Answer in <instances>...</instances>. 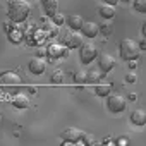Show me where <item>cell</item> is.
Wrapping results in <instances>:
<instances>
[{
	"instance_id": "32",
	"label": "cell",
	"mask_w": 146,
	"mask_h": 146,
	"mask_svg": "<svg viewBox=\"0 0 146 146\" xmlns=\"http://www.w3.org/2000/svg\"><path fill=\"white\" fill-rule=\"evenodd\" d=\"M103 2H105V4H108V5H115L119 0H103Z\"/></svg>"
},
{
	"instance_id": "3",
	"label": "cell",
	"mask_w": 146,
	"mask_h": 146,
	"mask_svg": "<svg viewBox=\"0 0 146 146\" xmlns=\"http://www.w3.org/2000/svg\"><path fill=\"white\" fill-rule=\"evenodd\" d=\"M125 107H127V102H125V98L122 95L115 93V95H108L107 96V108L112 113H120V112L125 110Z\"/></svg>"
},
{
	"instance_id": "28",
	"label": "cell",
	"mask_w": 146,
	"mask_h": 146,
	"mask_svg": "<svg viewBox=\"0 0 146 146\" xmlns=\"http://www.w3.org/2000/svg\"><path fill=\"white\" fill-rule=\"evenodd\" d=\"M137 46H139V50H144V48H146V40H144V35H141V38H139V41H137Z\"/></svg>"
},
{
	"instance_id": "11",
	"label": "cell",
	"mask_w": 146,
	"mask_h": 146,
	"mask_svg": "<svg viewBox=\"0 0 146 146\" xmlns=\"http://www.w3.org/2000/svg\"><path fill=\"white\" fill-rule=\"evenodd\" d=\"M19 86L21 84V78L16 74V72H2L0 74V86Z\"/></svg>"
},
{
	"instance_id": "7",
	"label": "cell",
	"mask_w": 146,
	"mask_h": 146,
	"mask_svg": "<svg viewBox=\"0 0 146 146\" xmlns=\"http://www.w3.org/2000/svg\"><path fill=\"white\" fill-rule=\"evenodd\" d=\"M64 45L69 48V50H76L83 45V36L79 33H67L64 36Z\"/></svg>"
},
{
	"instance_id": "8",
	"label": "cell",
	"mask_w": 146,
	"mask_h": 146,
	"mask_svg": "<svg viewBox=\"0 0 146 146\" xmlns=\"http://www.w3.org/2000/svg\"><path fill=\"white\" fill-rule=\"evenodd\" d=\"M28 69H29L31 74H43L45 69H46V62L41 57H33L28 64Z\"/></svg>"
},
{
	"instance_id": "13",
	"label": "cell",
	"mask_w": 146,
	"mask_h": 146,
	"mask_svg": "<svg viewBox=\"0 0 146 146\" xmlns=\"http://www.w3.org/2000/svg\"><path fill=\"white\" fill-rule=\"evenodd\" d=\"M41 2V7H43V12L46 14V16H53L55 12H57V9H58V0H40Z\"/></svg>"
},
{
	"instance_id": "25",
	"label": "cell",
	"mask_w": 146,
	"mask_h": 146,
	"mask_svg": "<svg viewBox=\"0 0 146 146\" xmlns=\"http://www.w3.org/2000/svg\"><path fill=\"white\" fill-rule=\"evenodd\" d=\"M74 81L79 83V84H86V70H79L74 76Z\"/></svg>"
},
{
	"instance_id": "15",
	"label": "cell",
	"mask_w": 146,
	"mask_h": 146,
	"mask_svg": "<svg viewBox=\"0 0 146 146\" xmlns=\"http://www.w3.org/2000/svg\"><path fill=\"white\" fill-rule=\"evenodd\" d=\"M65 21H67V24H69V28L72 31H79V28H81V24H83L84 19L79 14H70L69 17H65Z\"/></svg>"
},
{
	"instance_id": "24",
	"label": "cell",
	"mask_w": 146,
	"mask_h": 146,
	"mask_svg": "<svg viewBox=\"0 0 146 146\" xmlns=\"http://www.w3.org/2000/svg\"><path fill=\"white\" fill-rule=\"evenodd\" d=\"M52 21H53V24H57V26H62V24L65 23V16H64V14H58V12H55V14L52 16Z\"/></svg>"
},
{
	"instance_id": "30",
	"label": "cell",
	"mask_w": 146,
	"mask_h": 146,
	"mask_svg": "<svg viewBox=\"0 0 146 146\" xmlns=\"http://www.w3.org/2000/svg\"><path fill=\"white\" fill-rule=\"evenodd\" d=\"M45 55H46V50H45V48H40V50L36 52V57H45Z\"/></svg>"
},
{
	"instance_id": "33",
	"label": "cell",
	"mask_w": 146,
	"mask_h": 146,
	"mask_svg": "<svg viewBox=\"0 0 146 146\" xmlns=\"http://www.w3.org/2000/svg\"><path fill=\"white\" fill-rule=\"evenodd\" d=\"M136 98H137V95H136V93H131V95H129V100H132V102H136Z\"/></svg>"
},
{
	"instance_id": "12",
	"label": "cell",
	"mask_w": 146,
	"mask_h": 146,
	"mask_svg": "<svg viewBox=\"0 0 146 146\" xmlns=\"http://www.w3.org/2000/svg\"><path fill=\"white\" fill-rule=\"evenodd\" d=\"M12 107L19 108V110L28 108V107H29V98H28V95H24V93H17V95L12 98Z\"/></svg>"
},
{
	"instance_id": "34",
	"label": "cell",
	"mask_w": 146,
	"mask_h": 146,
	"mask_svg": "<svg viewBox=\"0 0 146 146\" xmlns=\"http://www.w3.org/2000/svg\"><path fill=\"white\" fill-rule=\"evenodd\" d=\"M122 2H132V0H122Z\"/></svg>"
},
{
	"instance_id": "27",
	"label": "cell",
	"mask_w": 146,
	"mask_h": 146,
	"mask_svg": "<svg viewBox=\"0 0 146 146\" xmlns=\"http://www.w3.org/2000/svg\"><path fill=\"white\" fill-rule=\"evenodd\" d=\"M136 79H137V76L134 74V72H129V74L125 76V81L127 83H136Z\"/></svg>"
},
{
	"instance_id": "23",
	"label": "cell",
	"mask_w": 146,
	"mask_h": 146,
	"mask_svg": "<svg viewBox=\"0 0 146 146\" xmlns=\"http://www.w3.org/2000/svg\"><path fill=\"white\" fill-rule=\"evenodd\" d=\"M45 29H46V31H48V35H52V36L58 35V26H57V24H53V21H52V23L45 21Z\"/></svg>"
},
{
	"instance_id": "21",
	"label": "cell",
	"mask_w": 146,
	"mask_h": 146,
	"mask_svg": "<svg viewBox=\"0 0 146 146\" xmlns=\"http://www.w3.org/2000/svg\"><path fill=\"white\" fill-rule=\"evenodd\" d=\"M9 40L12 43H21L23 41V33L19 29H12V31H9Z\"/></svg>"
},
{
	"instance_id": "18",
	"label": "cell",
	"mask_w": 146,
	"mask_h": 146,
	"mask_svg": "<svg viewBox=\"0 0 146 146\" xmlns=\"http://www.w3.org/2000/svg\"><path fill=\"white\" fill-rule=\"evenodd\" d=\"M98 31L103 33L105 36L112 35V31H113V23H112V19H103V23L98 24Z\"/></svg>"
},
{
	"instance_id": "2",
	"label": "cell",
	"mask_w": 146,
	"mask_h": 146,
	"mask_svg": "<svg viewBox=\"0 0 146 146\" xmlns=\"http://www.w3.org/2000/svg\"><path fill=\"white\" fill-rule=\"evenodd\" d=\"M119 52H120V58L129 62V60H137L141 55V50L137 46V41L132 38H124L119 43Z\"/></svg>"
},
{
	"instance_id": "16",
	"label": "cell",
	"mask_w": 146,
	"mask_h": 146,
	"mask_svg": "<svg viewBox=\"0 0 146 146\" xmlns=\"http://www.w3.org/2000/svg\"><path fill=\"white\" fill-rule=\"evenodd\" d=\"M110 93H112V86H110L108 83H98V84L95 86V95H96V96L107 98Z\"/></svg>"
},
{
	"instance_id": "5",
	"label": "cell",
	"mask_w": 146,
	"mask_h": 146,
	"mask_svg": "<svg viewBox=\"0 0 146 146\" xmlns=\"http://www.w3.org/2000/svg\"><path fill=\"white\" fill-rule=\"evenodd\" d=\"M46 57L55 60V58H65L69 55V48L64 46V45H58V43H53V45H48L46 48Z\"/></svg>"
},
{
	"instance_id": "22",
	"label": "cell",
	"mask_w": 146,
	"mask_h": 146,
	"mask_svg": "<svg viewBox=\"0 0 146 146\" xmlns=\"http://www.w3.org/2000/svg\"><path fill=\"white\" fill-rule=\"evenodd\" d=\"M134 2V11L139 14H146V0H132Z\"/></svg>"
},
{
	"instance_id": "4",
	"label": "cell",
	"mask_w": 146,
	"mask_h": 146,
	"mask_svg": "<svg viewBox=\"0 0 146 146\" xmlns=\"http://www.w3.org/2000/svg\"><path fill=\"white\" fill-rule=\"evenodd\" d=\"M98 57V50L95 45L91 43H83L81 45V50H79V58L83 64H91L93 60H96Z\"/></svg>"
},
{
	"instance_id": "17",
	"label": "cell",
	"mask_w": 146,
	"mask_h": 146,
	"mask_svg": "<svg viewBox=\"0 0 146 146\" xmlns=\"http://www.w3.org/2000/svg\"><path fill=\"white\" fill-rule=\"evenodd\" d=\"M98 12H100V16L103 19H112L115 16V7L113 5H108V4H103V5H100Z\"/></svg>"
},
{
	"instance_id": "1",
	"label": "cell",
	"mask_w": 146,
	"mask_h": 146,
	"mask_svg": "<svg viewBox=\"0 0 146 146\" xmlns=\"http://www.w3.org/2000/svg\"><path fill=\"white\" fill-rule=\"evenodd\" d=\"M31 14V4L28 0H11L7 16L12 23H24Z\"/></svg>"
},
{
	"instance_id": "14",
	"label": "cell",
	"mask_w": 146,
	"mask_h": 146,
	"mask_svg": "<svg viewBox=\"0 0 146 146\" xmlns=\"http://www.w3.org/2000/svg\"><path fill=\"white\" fill-rule=\"evenodd\" d=\"M131 122L134 125H144L146 124V112L143 108H137V110H132L131 112Z\"/></svg>"
},
{
	"instance_id": "29",
	"label": "cell",
	"mask_w": 146,
	"mask_h": 146,
	"mask_svg": "<svg viewBox=\"0 0 146 146\" xmlns=\"http://www.w3.org/2000/svg\"><path fill=\"white\" fill-rule=\"evenodd\" d=\"M127 64H129V69H131V70H134V69L137 67V62H136V60H129Z\"/></svg>"
},
{
	"instance_id": "31",
	"label": "cell",
	"mask_w": 146,
	"mask_h": 146,
	"mask_svg": "<svg viewBox=\"0 0 146 146\" xmlns=\"http://www.w3.org/2000/svg\"><path fill=\"white\" fill-rule=\"evenodd\" d=\"M117 144H122V146H125V144H127V137H119V139H117Z\"/></svg>"
},
{
	"instance_id": "26",
	"label": "cell",
	"mask_w": 146,
	"mask_h": 146,
	"mask_svg": "<svg viewBox=\"0 0 146 146\" xmlns=\"http://www.w3.org/2000/svg\"><path fill=\"white\" fill-rule=\"evenodd\" d=\"M81 143H83V144H96V139H95L93 136L84 134V136H83V139H81Z\"/></svg>"
},
{
	"instance_id": "9",
	"label": "cell",
	"mask_w": 146,
	"mask_h": 146,
	"mask_svg": "<svg viewBox=\"0 0 146 146\" xmlns=\"http://www.w3.org/2000/svg\"><path fill=\"white\" fill-rule=\"evenodd\" d=\"M79 31H81L83 36H86V38H95V36L100 33V31H98V24H96L95 21H83Z\"/></svg>"
},
{
	"instance_id": "6",
	"label": "cell",
	"mask_w": 146,
	"mask_h": 146,
	"mask_svg": "<svg viewBox=\"0 0 146 146\" xmlns=\"http://www.w3.org/2000/svg\"><path fill=\"white\" fill-rule=\"evenodd\" d=\"M98 67H100V70L103 72V74H107V72H110L113 67H115V58H113V55H110V53H98Z\"/></svg>"
},
{
	"instance_id": "19",
	"label": "cell",
	"mask_w": 146,
	"mask_h": 146,
	"mask_svg": "<svg viewBox=\"0 0 146 146\" xmlns=\"http://www.w3.org/2000/svg\"><path fill=\"white\" fill-rule=\"evenodd\" d=\"M62 81H64V70L58 69V67L53 69L52 74H50V83H52V84H60Z\"/></svg>"
},
{
	"instance_id": "10",
	"label": "cell",
	"mask_w": 146,
	"mask_h": 146,
	"mask_svg": "<svg viewBox=\"0 0 146 146\" xmlns=\"http://www.w3.org/2000/svg\"><path fill=\"white\" fill-rule=\"evenodd\" d=\"M83 136H84V132H81V131L76 129V127H70V129H67L65 132H62L60 137H62L65 143H78V141L83 139Z\"/></svg>"
},
{
	"instance_id": "20",
	"label": "cell",
	"mask_w": 146,
	"mask_h": 146,
	"mask_svg": "<svg viewBox=\"0 0 146 146\" xmlns=\"http://www.w3.org/2000/svg\"><path fill=\"white\" fill-rule=\"evenodd\" d=\"M102 78V74H100V72L98 70H86V83H96L98 79Z\"/></svg>"
}]
</instances>
